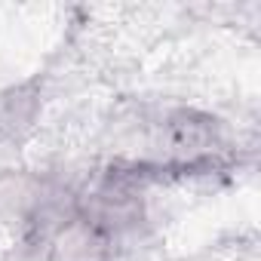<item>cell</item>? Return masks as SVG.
Segmentation results:
<instances>
[{"label": "cell", "mask_w": 261, "mask_h": 261, "mask_svg": "<svg viewBox=\"0 0 261 261\" xmlns=\"http://www.w3.org/2000/svg\"><path fill=\"white\" fill-rule=\"evenodd\" d=\"M40 243L53 261H111L117 233L80 203L40 212Z\"/></svg>", "instance_id": "6da1fadb"}]
</instances>
